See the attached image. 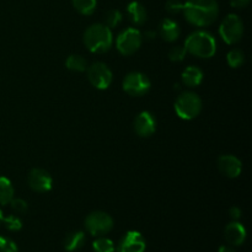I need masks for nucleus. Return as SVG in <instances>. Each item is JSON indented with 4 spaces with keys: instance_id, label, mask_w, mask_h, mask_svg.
I'll use <instances>...</instances> for the list:
<instances>
[{
    "instance_id": "7",
    "label": "nucleus",
    "mask_w": 252,
    "mask_h": 252,
    "mask_svg": "<svg viewBox=\"0 0 252 252\" xmlns=\"http://www.w3.org/2000/svg\"><path fill=\"white\" fill-rule=\"evenodd\" d=\"M143 36L140 31L134 27L123 30L116 38V48L122 56H132L140 48Z\"/></svg>"
},
{
    "instance_id": "5",
    "label": "nucleus",
    "mask_w": 252,
    "mask_h": 252,
    "mask_svg": "<svg viewBox=\"0 0 252 252\" xmlns=\"http://www.w3.org/2000/svg\"><path fill=\"white\" fill-rule=\"evenodd\" d=\"M219 34L228 44H236L244 36V22L236 14L226 15L219 26Z\"/></svg>"
},
{
    "instance_id": "25",
    "label": "nucleus",
    "mask_w": 252,
    "mask_h": 252,
    "mask_svg": "<svg viewBox=\"0 0 252 252\" xmlns=\"http://www.w3.org/2000/svg\"><path fill=\"white\" fill-rule=\"evenodd\" d=\"M2 221L10 231H19L22 228V220L15 214H10L6 218H2Z\"/></svg>"
},
{
    "instance_id": "14",
    "label": "nucleus",
    "mask_w": 252,
    "mask_h": 252,
    "mask_svg": "<svg viewBox=\"0 0 252 252\" xmlns=\"http://www.w3.org/2000/svg\"><path fill=\"white\" fill-rule=\"evenodd\" d=\"M224 236L231 246H240L246 240V229L238 220H233L226 225Z\"/></svg>"
},
{
    "instance_id": "3",
    "label": "nucleus",
    "mask_w": 252,
    "mask_h": 252,
    "mask_svg": "<svg viewBox=\"0 0 252 252\" xmlns=\"http://www.w3.org/2000/svg\"><path fill=\"white\" fill-rule=\"evenodd\" d=\"M83 41L91 53H106L113 44V34L105 24H94L85 30Z\"/></svg>"
},
{
    "instance_id": "28",
    "label": "nucleus",
    "mask_w": 252,
    "mask_h": 252,
    "mask_svg": "<svg viewBox=\"0 0 252 252\" xmlns=\"http://www.w3.org/2000/svg\"><path fill=\"white\" fill-rule=\"evenodd\" d=\"M0 252H19L17 245L9 238L0 236Z\"/></svg>"
},
{
    "instance_id": "34",
    "label": "nucleus",
    "mask_w": 252,
    "mask_h": 252,
    "mask_svg": "<svg viewBox=\"0 0 252 252\" xmlns=\"http://www.w3.org/2000/svg\"><path fill=\"white\" fill-rule=\"evenodd\" d=\"M2 218H4V216H2V212H1V209H0V224H1Z\"/></svg>"
},
{
    "instance_id": "12",
    "label": "nucleus",
    "mask_w": 252,
    "mask_h": 252,
    "mask_svg": "<svg viewBox=\"0 0 252 252\" xmlns=\"http://www.w3.org/2000/svg\"><path fill=\"white\" fill-rule=\"evenodd\" d=\"M133 127H134V132L137 133V135L142 138H148L154 134L157 130V118L149 111H142L135 117Z\"/></svg>"
},
{
    "instance_id": "11",
    "label": "nucleus",
    "mask_w": 252,
    "mask_h": 252,
    "mask_svg": "<svg viewBox=\"0 0 252 252\" xmlns=\"http://www.w3.org/2000/svg\"><path fill=\"white\" fill-rule=\"evenodd\" d=\"M147 244L145 239L143 238L139 231L130 230L127 231L125 235L121 238L118 243L116 252H144Z\"/></svg>"
},
{
    "instance_id": "13",
    "label": "nucleus",
    "mask_w": 252,
    "mask_h": 252,
    "mask_svg": "<svg viewBox=\"0 0 252 252\" xmlns=\"http://www.w3.org/2000/svg\"><path fill=\"white\" fill-rule=\"evenodd\" d=\"M217 165H218L220 174L229 177V179H236V177L240 176L241 171H243V162L240 161V159L230 154L219 157Z\"/></svg>"
},
{
    "instance_id": "32",
    "label": "nucleus",
    "mask_w": 252,
    "mask_h": 252,
    "mask_svg": "<svg viewBox=\"0 0 252 252\" xmlns=\"http://www.w3.org/2000/svg\"><path fill=\"white\" fill-rule=\"evenodd\" d=\"M155 37H157V32L154 31H147L144 33V39H147V41H153V39H155Z\"/></svg>"
},
{
    "instance_id": "4",
    "label": "nucleus",
    "mask_w": 252,
    "mask_h": 252,
    "mask_svg": "<svg viewBox=\"0 0 252 252\" xmlns=\"http://www.w3.org/2000/svg\"><path fill=\"white\" fill-rule=\"evenodd\" d=\"M202 107H203L202 98L193 91H182L177 96L174 105L176 115L185 121H191L198 117Z\"/></svg>"
},
{
    "instance_id": "24",
    "label": "nucleus",
    "mask_w": 252,
    "mask_h": 252,
    "mask_svg": "<svg viewBox=\"0 0 252 252\" xmlns=\"http://www.w3.org/2000/svg\"><path fill=\"white\" fill-rule=\"evenodd\" d=\"M122 21V12L118 9H112L108 10L105 15V25L108 29H115Z\"/></svg>"
},
{
    "instance_id": "22",
    "label": "nucleus",
    "mask_w": 252,
    "mask_h": 252,
    "mask_svg": "<svg viewBox=\"0 0 252 252\" xmlns=\"http://www.w3.org/2000/svg\"><path fill=\"white\" fill-rule=\"evenodd\" d=\"M226 62H228V65L230 68H239V66H241L245 63V54H244L241 49L234 48L229 51V53L226 54Z\"/></svg>"
},
{
    "instance_id": "15",
    "label": "nucleus",
    "mask_w": 252,
    "mask_h": 252,
    "mask_svg": "<svg viewBox=\"0 0 252 252\" xmlns=\"http://www.w3.org/2000/svg\"><path fill=\"white\" fill-rule=\"evenodd\" d=\"M181 33L179 24L171 19H164L159 25V34L164 41L172 43L177 41Z\"/></svg>"
},
{
    "instance_id": "18",
    "label": "nucleus",
    "mask_w": 252,
    "mask_h": 252,
    "mask_svg": "<svg viewBox=\"0 0 252 252\" xmlns=\"http://www.w3.org/2000/svg\"><path fill=\"white\" fill-rule=\"evenodd\" d=\"M85 233L84 231H73L69 233L64 239V249L68 252L80 250L85 244Z\"/></svg>"
},
{
    "instance_id": "33",
    "label": "nucleus",
    "mask_w": 252,
    "mask_h": 252,
    "mask_svg": "<svg viewBox=\"0 0 252 252\" xmlns=\"http://www.w3.org/2000/svg\"><path fill=\"white\" fill-rule=\"evenodd\" d=\"M218 252H236L231 246H220Z\"/></svg>"
},
{
    "instance_id": "8",
    "label": "nucleus",
    "mask_w": 252,
    "mask_h": 252,
    "mask_svg": "<svg viewBox=\"0 0 252 252\" xmlns=\"http://www.w3.org/2000/svg\"><path fill=\"white\" fill-rule=\"evenodd\" d=\"M122 88L126 94L133 97H140L149 93L152 88V81L145 74L140 71H132L123 79Z\"/></svg>"
},
{
    "instance_id": "17",
    "label": "nucleus",
    "mask_w": 252,
    "mask_h": 252,
    "mask_svg": "<svg viewBox=\"0 0 252 252\" xmlns=\"http://www.w3.org/2000/svg\"><path fill=\"white\" fill-rule=\"evenodd\" d=\"M204 73L199 66L189 65L182 73V83L187 88H197L203 81Z\"/></svg>"
},
{
    "instance_id": "29",
    "label": "nucleus",
    "mask_w": 252,
    "mask_h": 252,
    "mask_svg": "<svg viewBox=\"0 0 252 252\" xmlns=\"http://www.w3.org/2000/svg\"><path fill=\"white\" fill-rule=\"evenodd\" d=\"M166 11L171 15H177L182 12L184 9V1L181 0H167L166 2Z\"/></svg>"
},
{
    "instance_id": "31",
    "label": "nucleus",
    "mask_w": 252,
    "mask_h": 252,
    "mask_svg": "<svg viewBox=\"0 0 252 252\" xmlns=\"http://www.w3.org/2000/svg\"><path fill=\"white\" fill-rule=\"evenodd\" d=\"M241 209L238 208V207H233V208H230V211H229V216H230V218L233 219V220H238V219H240L241 217Z\"/></svg>"
},
{
    "instance_id": "6",
    "label": "nucleus",
    "mask_w": 252,
    "mask_h": 252,
    "mask_svg": "<svg viewBox=\"0 0 252 252\" xmlns=\"http://www.w3.org/2000/svg\"><path fill=\"white\" fill-rule=\"evenodd\" d=\"M113 228V219L108 213L102 211L91 212L85 218V229L90 235L103 236Z\"/></svg>"
},
{
    "instance_id": "16",
    "label": "nucleus",
    "mask_w": 252,
    "mask_h": 252,
    "mask_svg": "<svg viewBox=\"0 0 252 252\" xmlns=\"http://www.w3.org/2000/svg\"><path fill=\"white\" fill-rule=\"evenodd\" d=\"M127 15L129 17L130 22L134 24L135 26H142L147 22L148 12L147 9L139 1H132L127 6Z\"/></svg>"
},
{
    "instance_id": "23",
    "label": "nucleus",
    "mask_w": 252,
    "mask_h": 252,
    "mask_svg": "<svg viewBox=\"0 0 252 252\" xmlns=\"http://www.w3.org/2000/svg\"><path fill=\"white\" fill-rule=\"evenodd\" d=\"M93 249L95 252H115V244L111 239L105 236H98L93 243Z\"/></svg>"
},
{
    "instance_id": "9",
    "label": "nucleus",
    "mask_w": 252,
    "mask_h": 252,
    "mask_svg": "<svg viewBox=\"0 0 252 252\" xmlns=\"http://www.w3.org/2000/svg\"><path fill=\"white\" fill-rule=\"evenodd\" d=\"M88 79L91 85L98 90H106L112 84V71L108 68L107 64L102 62H96L88 66Z\"/></svg>"
},
{
    "instance_id": "26",
    "label": "nucleus",
    "mask_w": 252,
    "mask_h": 252,
    "mask_svg": "<svg viewBox=\"0 0 252 252\" xmlns=\"http://www.w3.org/2000/svg\"><path fill=\"white\" fill-rule=\"evenodd\" d=\"M186 56L187 52L185 47L182 46H175L169 51V59L171 62H175V63H180V62L185 61Z\"/></svg>"
},
{
    "instance_id": "30",
    "label": "nucleus",
    "mask_w": 252,
    "mask_h": 252,
    "mask_svg": "<svg viewBox=\"0 0 252 252\" xmlns=\"http://www.w3.org/2000/svg\"><path fill=\"white\" fill-rule=\"evenodd\" d=\"M251 0H230V5L235 9H244L250 4Z\"/></svg>"
},
{
    "instance_id": "19",
    "label": "nucleus",
    "mask_w": 252,
    "mask_h": 252,
    "mask_svg": "<svg viewBox=\"0 0 252 252\" xmlns=\"http://www.w3.org/2000/svg\"><path fill=\"white\" fill-rule=\"evenodd\" d=\"M14 186L7 177L0 176V206H6L14 198Z\"/></svg>"
},
{
    "instance_id": "1",
    "label": "nucleus",
    "mask_w": 252,
    "mask_h": 252,
    "mask_svg": "<svg viewBox=\"0 0 252 252\" xmlns=\"http://www.w3.org/2000/svg\"><path fill=\"white\" fill-rule=\"evenodd\" d=\"M182 12L189 24L207 27L218 19L219 5L217 0H186Z\"/></svg>"
},
{
    "instance_id": "21",
    "label": "nucleus",
    "mask_w": 252,
    "mask_h": 252,
    "mask_svg": "<svg viewBox=\"0 0 252 252\" xmlns=\"http://www.w3.org/2000/svg\"><path fill=\"white\" fill-rule=\"evenodd\" d=\"M73 6L79 14L89 16L95 12L97 0H73Z\"/></svg>"
},
{
    "instance_id": "10",
    "label": "nucleus",
    "mask_w": 252,
    "mask_h": 252,
    "mask_svg": "<svg viewBox=\"0 0 252 252\" xmlns=\"http://www.w3.org/2000/svg\"><path fill=\"white\" fill-rule=\"evenodd\" d=\"M27 184L33 192L46 193L52 189L53 179L44 169H32L27 176Z\"/></svg>"
},
{
    "instance_id": "2",
    "label": "nucleus",
    "mask_w": 252,
    "mask_h": 252,
    "mask_svg": "<svg viewBox=\"0 0 252 252\" xmlns=\"http://www.w3.org/2000/svg\"><path fill=\"white\" fill-rule=\"evenodd\" d=\"M185 49L187 53L202 59H209L216 54L217 41L213 34L204 30H197L185 41Z\"/></svg>"
},
{
    "instance_id": "27",
    "label": "nucleus",
    "mask_w": 252,
    "mask_h": 252,
    "mask_svg": "<svg viewBox=\"0 0 252 252\" xmlns=\"http://www.w3.org/2000/svg\"><path fill=\"white\" fill-rule=\"evenodd\" d=\"M10 204H11L12 211L17 214H25L27 212V209H29V204L22 198H12Z\"/></svg>"
},
{
    "instance_id": "20",
    "label": "nucleus",
    "mask_w": 252,
    "mask_h": 252,
    "mask_svg": "<svg viewBox=\"0 0 252 252\" xmlns=\"http://www.w3.org/2000/svg\"><path fill=\"white\" fill-rule=\"evenodd\" d=\"M66 69L74 73H83L88 69V62L84 57L79 56V54H71L66 58L65 61Z\"/></svg>"
}]
</instances>
